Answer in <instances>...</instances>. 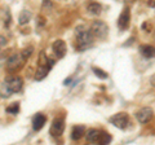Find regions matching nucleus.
Here are the masks:
<instances>
[{"label": "nucleus", "instance_id": "4", "mask_svg": "<svg viewBox=\"0 0 155 145\" xmlns=\"http://www.w3.org/2000/svg\"><path fill=\"white\" fill-rule=\"evenodd\" d=\"M91 31L93 32V35L98 39H106L109 34V27L105 22L102 21H94L91 26Z\"/></svg>", "mask_w": 155, "mask_h": 145}, {"label": "nucleus", "instance_id": "17", "mask_svg": "<svg viewBox=\"0 0 155 145\" xmlns=\"http://www.w3.org/2000/svg\"><path fill=\"white\" fill-rule=\"evenodd\" d=\"M111 141V136L106 132H101V136H100V144H109Z\"/></svg>", "mask_w": 155, "mask_h": 145}, {"label": "nucleus", "instance_id": "19", "mask_svg": "<svg viewBox=\"0 0 155 145\" xmlns=\"http://www.w3.org/2000/svg\"><path fill=\"white\" fill-rule=\"evenodd\" d=\"M93 71H94V74H96L97 76H100V78H102V79L107 78V74H106V72H104L101 69H97V67H93Z\"/></svg>", "mask_w": 155, "mask_h": 145}, {"label": "nucleus", "instance_id": "14", "mask_svg": "<svg viewBox=\"0 0 155 145\" xmlns=\"http://www.w3.org/2000/svg\"><path fill=\"white\" fill-rule=\"evenodd\" d=\"M83 133H85V128L83 127V126H74L72 132H71V139L72 140H79L81 136H83Z\"/></svg>", "mask_w": 155, "mask_h": 145}, {"label": "nucleus", "instance_id": "5", "mask_svg": "<svg viewBox=\"0 0 155 145\" xmlns=\"http://www.w3.org/2000/svg\"><path fill=\"white\" fill-rule=\"evenodd\" d=\"M110 122L113 123V126H115V127L124 130V128H127L129 124V117L127 113H118L110 118Z\"/></svg>", "mask_w": 155, "mask_h": 145}, {"label": "nucleus", "instance_id": "11", "mask_svg": "<svg viewBox=\"0 0 155 145\" xmlns=\"http://www.w3.org/2000/svg\"><path fill=\"white\" fill-rule=\"evenodd\" d=\"M45 122H47V119H45L44 115H43V114H36L35 117H34V119H32V127H34V130H35V131L41 130Z\"/></svg>", "mask_w": 155, "mask_h": 145}, {"label": "nucleus", "instance_id": "15", "mask_svg": "<svg viewBox=\"0 0 155 145\" xmlns=\"http://www.w3.org/2000/svg\"><path fill=\"white\" fill-rule=\"evenodd\" d=\"M31 20V12L28 11H22L18 17V23L19 25H26V23Z\"/></svg>", "mask_w": 155, "mask_h": 145}, {"label": "nucleus", "instance_id": "18", "mask_svg": "<svg viewBox=\"0 0 155 145\" xmlns=\"http://www.w3.org/2000/svg\"><path fill=\"white\" fill-rule=\"evenodd\" d=\"M7 112L11 113V114H17L18 113V104H13L11 106H8L7 108Z\"/></svg>", "mask_w": 155, "mask_h": 145}, {"label": "nucleus", "instance_id": "2", "mask_svg": "<svg viewBox=\"0 0 155 145\" xmlns=\"http://www.w3.org/2000/svg\"><path fill=\"white\" fill-rule=\"evenodd\" d=\"M52 66H53V61L48 60L45 57V55H44V52H41L40 53V62H39V69L35 72V80L44 79L48 75V72H49Z\"/></svg>", "mask_w": 155, "mask_h": 145}, {"label": "nucleus", "instance_id": "8", "mask_svg": "<svg viewBox=\"0 0 155 145\" xmlns=\"http://www.w3.org/2000/svg\"><path fill=\"white\" fill-rule=\"evenodd\" d=\"M52 48H53L54 55L57 56V59H62V57L66 55V44H65L64 40H61V39L56 40L52 44Z\"/></svg>", "mask_w": 155, "mask_h": 145}, {"label": "nucleus", "instance_id": "10", "mask_svg": "<svg viewBox=\"0 0 155 145\" xmlns=\"http://www.w3.org/2000/svg\"><path fill=\"white\" fill-rule=\"evenodd\" d=\"M21 62H22V57L21 56L19 55H12L7 61V67L9 70H16L17 67L21 65Z\"/></svg>", "mask_w": 155, "mask_h": 145}, {"label": "nucleus", "instance_id": "9", "mask_svg": "<svg viewBox=\"0 0 155 145\" xmlns=\"http://www.w3.org/2000/svg\"><path fill=\"white\" fill-rule=\"evenodd\" d=\"M129 21H130V12H129V8H124V11H123L122 14L119 16L118 26L122 29V30H125V29L129 26Z\"/></svg>", "mask_w": 155, "mask_h": 145}, {"label": "nucleus", "instance_id": "20", "mask_svg": "<svg viewBox=\"0 0 155 145\" xmlns=\"http://www.w3.org/2000/svg\"><path fill=\"white\" fill-rule=\"evenodd\" d=\"M45 7L52 8V3L49 2V0H43V8H45Z\"/></svg>", "mask_w": 155, "mask_h": 145}, {"label": "nucleus", "instance_id": "1", "mask_svg": "<svg viewBox=\"0 0 155 145\" xmlns=\"http://www.w3.org/2000/svg\"><path fill=\"white\" fill-rule=\"evenodd\" d=\"M93 32L87 29L79 27V30L76 29V46L79 51H85L88 47L92 46L93 43Z\"/></svg>", "mask_w": 155, "mask_h": 145}, {"label": "nucleus", "instance_id": "16", "mask_svg": "<svg viewBox=\"0 0 155 145\" xmlns=\"http://www.w3.org/2000/svg\"><path fill=\"white\" fill-rule=\"evenodd\" d=\"M88 12L91 14H93V16H98V14L101 13V5L98 3H91L88 4Z\"/></svg>", "mask_w": 155, "mask_h": 145}, {"label": "nucleus", "instance_id": "7", "mask_svg": "<svg viewBox=\"0 0 155 145\" xmlns=\"http://www.w3.org/2000/svg\"><path fill=\"white\" fill-rule=\"evenodd\" d=\"M151 117H153V110H151V108H147V106L141 108L136 113V119H137L140 123H146L147 120H150Z\"/></svg>", "mask_w": 155, "mask_h": 145}, {"label": "nucleus", "instance_id": "23", "mask_svg": "<svg viewBox=\"0 0 155 145\" xmlns=\"http://www.w3.org/2000/svg\"><path fill=\"white\" fill-rule=\"evenodd\" d=\"M154 39H155V31H154Z\"/></svg>", "mask_w": 155, "mask_h": 145}, {"label": "nucleus", "instance_id": "6", "mask_svg": "<svg viewBox=\"0 0 155 145\" xmlns=\"http://www.w3.org/2000/svg\"><path fill=\"white\" fill-rule=\"evenodd\" d=\"M64 130H65V120L62 118H56L51 126V135L54 137L61 136L64 133Z\"/></svg>", "mask_w": 155, "mask_h": 145}, {"label": "nucleus", "instance_id": "13", "mask_svg": "<svg viewBox=\"0 0 155 145\" xmlns=\"http://www.w3.org/2000/svg\"><path fill=\"white\" fill-rule=\"evenodd\" d=\"M140 51H141V55L145 56L146 59L155 57V47H153V46H142L140 48Z\"/></svg>", "mask_w": 155, "mask_h": 145}, {"label": "nucleus", "instance_id": "12", "mask_svg": "<svg viewBox=\"0 0 155 145\" xmlns=\"http://www.w3.org/2000/svg\"><path fill=\"white\" fill-rule=\"evenodd\" d=\"M100 136H101V132L98 130H94L92 128L87 132V141L89 143H100Z\"/></svg>", "mask_w": 155, "mask_h": 145}, {"label": "nucleus", "instance_id": "3", "mask_svg": "<svg viewBox=\"0 0 155 145\" xmlns=\"http://www.w3.org/2000/svg\"><path fill=\"white\" fill-rule=\"evenodd\" d=\"M3 86H5V88L8 89L9 93H14V92H19L22 89V86H23V82L19 76H9L4 80Z\"/></svg>", "mask_w": 155, "mask_h": 145}, {"label": "nucleus", "instance_id": "22", "mask_svg": "<svg viewBox=\"0 0 155 145\" xmlns=\"http://www.w3.org/2000/svg\"><path fill=\"white\" fill-rule=\"evenodd\" d=\"M7 43V40H5V38L4 36H2V47H4V44Z\"/></svg>", "mask_w": 155, "mask_h": 145}, {"label": "nucleus", "instance_id": "21", "mask_svg": "<svg viewBox=\"0 0 155 145\" xmlns=\"http://www.w3.org/2000/svg\"><path fill=\"white\" fill-rule=\"evenodd\" d=\"M150 83H151L153 87H155V74L151 76V78H150Z\"/></svg>", "mask_w": 155, "mask_h": 145}]
</instances>
